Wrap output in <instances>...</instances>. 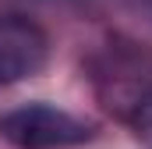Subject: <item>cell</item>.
<instances>
[{
	"mask_svg": "<svg viewBox=\"0 0 152 149\" xmlns=\"http://www.w3.org/2000/svg\"><path fill=\"white\" fill-rule=\"evenodd\" d=\"M92 135L96 124L50 103H28L0 114V139L14 149H67L88 142Z\"/></svg>",
	"mask_w": 152,
	"mask_h": 149,
	"instance_id": "6da1fadb",
	"label": "cell"
},
{
	"mask_svg": "<svg viewBox=\"0 0 152 149\" xmlns=\"http://www.w3.org/2000/svg\"><path fill=\"white\" fill-rule=\"evenodd\" d=\"M50 57V39L32 18L0 11V89L42 71Z\"/></svg>",
	"mask_w": 152,
	"mask_h": 149,
	"instance_id": "7a4b0ae2",
	"label": "cell"
},
{
	"mask_svg": "<svg viewBox=\"0 0 152 149\" xmlns=\"http://www.w3.org/2000/svg\"><path fill=\"white\" fill-rule=\"evenodd\" d=\"M134 131H138L142 146L152 149V89L134 103Z\"/></svg>",
	"mask_w": 152,
	"mask_h": 149,
	"instance_id": "3957f363",
	"label": "cell"
}]
</instances>
